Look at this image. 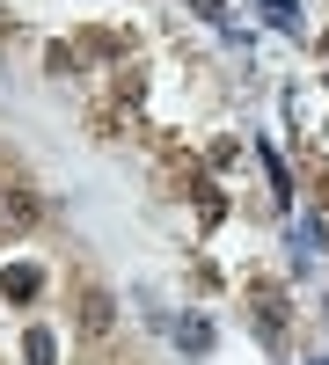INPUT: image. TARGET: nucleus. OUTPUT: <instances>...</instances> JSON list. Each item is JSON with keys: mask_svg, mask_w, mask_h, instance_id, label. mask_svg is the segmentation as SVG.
Returning a JSON list of instances; mask_svg holds the SVG:
<instances>
[{"mask_svg": "<svg viewBox=\"0 0 329 365\" xmlns=\"http://www.w3.org/2000/svg\"><path fill=\"white\" fill-rule=\"evenodd\" d=\"M0 285H8V299H29V292H37V270L22 263V270H8V278H0Z\"/></svg>", "mask_w": 329, "mask_h": 365, "instance_id": "2", "label": "nucleus"}, {"mask_svg": "<svg viewBox=\"0 0 329 365\" xmlns=\"http://www.w3.org/2000/svg\"><path fill=\"white\" fill-rule=\"evenodd\" d=\"M29 365H51V336L44 329H29Z\"/></svg>", "mask_w": 329, "mask_h": 365, "instance_id": "3", "label": "nucleus"}, {"mask_svg": "<svg viewBox=\"0 0 329 365\" xmlns=\"http://www.w3.org/2000/svg\"><path fill=\"white\" fill-rule=\"evenodd\" d=\"M263 15H271V22H293V0H263Z\"/></svg>", "mask_w": 329, "mask_h": 365, "instance_id": "4", "label": "nucleus"}, {"mask_svg": "<svg viewBox=\"0 0 329 365\" xmlns=\"http://www.w3.org/2000/svg\"><path fill=\"white\" fill-rule=\"evenodd\" d=\"M220 8H227V0H198V15H220Z\"/></svg>", "mask_w": 329, "mask_h": 365, "instance_id": "5", "label": "nucleus"}, {"mask_svg": "<svg viewBox=\"0 0 329 365\" xmlns=\"http://www.w3.org/2000/svg\"><path fill=\"white\" fill-rule=\"evenodd\" d=\"M81 322H88V336H103V329L117 322V299L110 292H81Z\"/></svg>", "mask_w": 329, "mask_h": 365, "instance_id": "1", "label": "nucleus"}]
</instances>
